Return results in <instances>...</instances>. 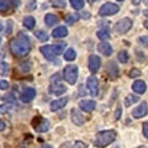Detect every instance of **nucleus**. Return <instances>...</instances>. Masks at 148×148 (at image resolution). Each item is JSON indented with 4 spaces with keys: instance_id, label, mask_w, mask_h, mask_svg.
Masks as SVG:
<instances>
[{
    "instance_id": "obj_34",
    "label": "nucleus",
    "mask_w": 148,
    "mask_h": 148,
    "mask_svg": "<svg viewBox=\"0 0 148 148\" xmlns=\"http://www.w3.org/2000/svg\"><path fill=\"white\" fill-rule=\"evenodd\" d=\"M0 89L1 90H8L9 89V83L6 80H0Z\"/></svg>"
},
{
    "instance_id": "obj_25",
    "label": "nucleus",
    "mask_w": 148,
    "mask_h": 148,
    "mask_svg": "<svg viewBox=\"0 0 148 148\" xmlns=\"http://www.w3.org/2000/svg\"><path fill=\"white\" fill-rule=\"evenodd\" d=\"M84 0H71V5L74 10H80L84 8Z\"/></svg>"
},
{
    "instance_id": "obj_38",
    "label": "nucleus",
    "mask_w": 148,
    "mask_h": 148,
    "mask_svg": "<svg viewBox=\"0 0 148 148\" xmlns=\"http://www.w3.org/2000/svg\"><path fill=\"white\" fill-rule=\"evenodd\" d=\"M61 148H74V147H73V146H72L69 142H67V143H64V145H63Z\"/></svg>"
},
{
    "instance_id": "obj_21",
    "label": "nucleus",
    "mask_w": 148,
    "mask_h": 148,
    "mask_svg": "<svg viewBox=\"0 0 148 148\" xmlns=\"http://www.w3.org/2000/svg\"><path fill=\"white\" fill-rule=\"evenodd\" d=\"M35 25H36V21H35V18L32 16H26L24 18V26L26 27L27 30H32L35 27Z\"/></svg>"
},
{
    "instance_id": "obj_19",
    "label": "nucleus",
    "mask_w": 148,
    "mask_h": 148,
    "mask_svg": "<svg viewBox=\"0 0 148 148\" xmlns=\"http://www.w3.org/2000/svg\"><path fill=\"white\" fill-rule=\"evenodd\" d=\"M52 36L54 37V38H63V37L68 36V30H67V27L59 26V27H57V29H54V30L52 31Z\"/></svg>"
},
{
    "instance_id": "obj_28",
    "label": "nucleus",
    "mask_w": 148,
    "mask_h": 148,
    "mask_svg": "<svg viewBox=\"0 0 148 148\" xmlns=\"http://www.w3.org/2000/svg\"><path fill=\"white\" fill-rule=\"evenodd\" d=\"M36 37L38 38L40 41H42V42H45V41H47L48 40V36H47V34H46L45 31H41V30H38V31H36Z\"/></svg>"
},
{
    "instance_id": "obj_31",
    "label": "nucleus",
    "mask_w": 148,
    "mask_h": 148,
    "mask_svg": "<svg viewBox=\"0 0 148 148\" xmlns=\"http://www.w3.org/2000/svg\"><path fill=\"white\" fill-rule=\"evenodd\" d=\"M53 6L56 8H66V0H52Z\"/></svg>"
},
{
    "instance_id": "obj_40",
    "label": "nucleus",
    "mask_w": 148,
    "mask_h": 148,
    "mask_svg": "<svg viewBox=\"0 0 148 148\" xmlns=\"http://www.w3.org/2000/svg\"><path fill=\"white\" fill-rule=\"evenodd\" d=\"M142 0H132V3H133V5H140Z\"/></svg>"
},
{
    "instance_id": "obj_2",
    "label": "nucleus",
    "mask_w": 148,
    "mask_h": 148,
    "mask_svg": "<svg viewBox=\"0 0 148 148\" xmlns=\"http://www.w3.org/2000/svg\"><path fill=\"white\" fill-rule=\"evenodd\" d=\"M115 138H116V132H115L114 130H106V131H101V132H99L98 135H96L94 145L96 147L104 148L106 146H109L110 143H112Z\"/></svg>"
},
{
    "instance_id": "obj_27",
    "label": "nucleus",
    "mask_w": 148,
    "mask_h": 148,
    "mask_svg": "<svg viewBox=\"0 0 148 148\" xmlns=\"http://www.w3.org/2000/svg\"><path fill=\"white\" fill-rule=\"evenodd\" d=\"M66 46H67L66 43H57V45H54L53 46V49H54L56 54H57V56L62 54L64 52V48H66Z\"/></svg>"
},
{
    "instance_id": "obj_41",
    "label": "nucleus",
    "mask_w": 148,
    "mask_h": 148,
    "mask_svg": "<svg viewBox=\"0 0 148 148\" xmlns=\"http://www.w3.org/2000/svg\"><path fill=\"white\" fill-rule=\"evenodd\" d=\"M75 145H77L78 147H79V148H86L85 146H83V145H82V142H80V141H78V142L75 143Z\"/></svg>"
},
{
    "instance_id": "obj_8",
    "label": "nucleus",
    "mask_w": 148,
    "mask_h": 148,
    "mask_svg": "<svg viewBox=\"0 0 148 148\" xmlns=\"http://www.w3.org/2000/svg\"><path fill=\"white\" fill-rule=\"evenodd\" d=\"M88 67H89V71L91 73H96L99 72V69L101 67V59L99 56H90L89 61H88Z\"/></svg>"
},
{
    "instance_id": "obj_15",
    "label": "nucleus",
    "mask_w": 148,
    "mask_h": 148,
    "mask_svg": "<svg viewBox=\"0 0 148 148\" xmlns=\"http://www.w3.org/2000/svg\"><path fill=\"white\" fill-rule=\"evenodd\" d=\"M147 103H142L138 108H136L135 110H133V112H132V116L135 117V119H141L143 116H146L147 115Z\"/></svg>"
},
{
    "instance_id": "obj_5",
    "label": "nucleus",
    "mask_w": 148,
    "mask_h": 148,
    "mask_svg": "<svg viewBox=\"0 0 148 148\" xmlns=\"http://www.w3.org/2000/svg\"><path fill=\"white\" fill-rule=\"evenodd\" d=\"M120 8L117 4H114V3H105L103 6L99 9V15L100 16H111V15H115L116 12H119Z\"/></svg>"
},
{
    "instance_id": "obj_22",
    "label": "nucleus",
    "mask_w": 148,
    "mask_h": 148,
    "mask_svg": "<svg viewBox=\"0 0 148 148\" xmlns=\"http://www.w3.org/2000/svg\"><path fill=\"white\" fill-rule=\"evenodd\" d=\"M138 100H140V98H138V96L133 95V94H130V95L126 96V99H125V106H126V108H130V106H131L132 104L137 103Z\"/></svg>"
},
{
    "instance_id": "obj_45",
    "label": "nucleus",
    "mask_w": 148,
    "mask_h": 148,
    "mask_svg": "<svg viewBox=\"0 0 148 148\" xmlns=\"http://www.w3.org/2000/svg\"><path fill=\"white\" fill-rule=\"evenodd\" d=\"M88 1H89L90 4H92V3H96V1H98V0H88Z\"/></svg>"
},
{
    "instance_id": "obj_16",
    "label": "nucleus",
    "mask_w": 148,
    "mask_h": 148,
    "mask_svg": "<svg viewBox=\"0 0 148 148\" xmlns=\"http://www.w3.org/2000/svg\"><path fill=\"white\" fill-rule=\"evenodd\" d=\"M67 103H68V98H67V96H64V98H61V99H57V100L52 101L49 108H51V110H52V111H57L59 109H63L64 106L67 105Z\"/></svg>"
},
{
    "instance_id": "obj_46",
    "label": "nucleus",
    "mask_w": 148,
    "mask_h": 148,
    "mask_svg": "<svg viewBox=\"0 0 148 148\" xmlns=\"http://www.w3.org/2000/svg\"><path fill=\"white\" fill-rule=\"evenodd\" d=\"M117 1H123V0H117Z\"/></svg>"
},
{
    "instance_id": "obj_3",
    "label": "nucleus",
    "mask_w": 148,
    "mask_h": 148,
    "mask_svg": "<svg viewBox=\"0 0 148 148\" xmlns=\"http://www.w3.org/2000/svg\"><path fill=\"white\" fill-rule=\"evenodd\" d=\"M63 77L68 84L74 85L78 79V67L74 64H68L63 71Z\"/></svg>"
},
{
    "instance_id": "obj_42",
    "label": "nucleus",
    "mask_w": 148,
    "mask_h": 148,
    "mask_svg": "<svg viewBox=\"0 0 148 148\" xmlns=\"http://www.w3.org/2000/svg\"><path fill=\"white\" fill-rule=\"evenodd\" d=\"M140 40H141V42H145V46L147 45V37H145V38H143V37H141Z\"/></svg>"
},
{
    "instance_id": "obj_44",
    "label": "nucleus",
    "mask_w": 148,
    "mask_h": 148,
    "mask_svg": "<svg viewBox=\"0 0 148 148\" xmlns=\"http://www.w3.org/2000/svg\"><path fill=\"white\" fill-rule=\"evenodd\" d=\"M41 148H53V147L49 145H43V146H41Z\"/></svg>"
},
{
    "instance_id": "obj_17",
    "label": "nucleus",
    "mask_w": 148,
    "mask_h": 148,
    "mask_svg": "<svg viewBox=\"0 0 148 148\" xmlns=\"http://www.w3.org/2000/svg\"><path fill=\"white\" fill-rule=\"evenodd\" d=\"M98 51H99L101 54L106 56V57H109V56L112 54V47H111L110 43L105 42V41H103L101 43L98 45Z\"/></svg>"
},
{
    "instance_id": "obj_20",
    "label": "nucleus",
    "mask_w": 148,
    "mask_h": 148,
    "mask_svg": "<svg viewBox=\"0 0 148 148\" xmlns=\"http://www.w3.org/2000/svg\"><path fill=\"white\" fill-rule=\"evenodd\" d=\"M45 22L47 26H53L56 24H58V17L53 15V14H47L45 17Z\"/></svg>"
},
{
    "instance_id": "obj_6",
    "label": "nucleus",
    "mask_w": 148,
    "mask_h": 148,
    "mask_svg": "<svg viewBox=\"0 0 148 148\" xmlns=\"http://www.w3.org/2000/svg\"><path fill=\"white\" fill-rule=\"evenodd\" d=\"M32 126L35 127L37 132H46L49 128V122H48V120H46L43 117H36L32 121Z\"/></svg>"
},
{
    "instance_id": "obj_33",
    "label": "nucleus",
    "mask_w": 148,
    "mask_h": 148,
    "mask_svg": "<svg viewBox=\"0 0 148 148\" xmlns=\"http://www.w3.org/2000/svg\"><path fill=\"white\" fill-rule=\"evenodd\" d=\"M8 71H9V67H8L6 63H1V64H0V74H1V75H4L5 73H8Z\"/></svg>"
},
{
    "instance_id": "obj_23",
    "label": "nucleus",
    "mask_w": 148,
    "mask_h": 148,
    "mask_svg": "<svg viewBox=\"0 0 148 148\" xmlns=\"http://www.w3.org/2000/svg\"><path fill=\"white\" fill-rule=\"evenodd\" d=\"M75 57H77V52H75V51H74L73 48H69V49H67L66 52H64V59H66V61H68V62L74 61V59H75Z\"/></svg>"
},
{
    "instance_id": "obj_30",
    "label": "nucleus",
    "mask_w": 148,
    "mask_h": 148,
    "mask_svg": "<svg viewBox=\"0 0 148 148\" xmlns=\"http://www.w3.org/2000/svg\"><path fill=\"white\" fill-rule=\"evenodd\" d=\"M79 20V15H68L66 17V22L67 24H74Z\"/></svg>"
},
{
    "instance_id": "obj_9",
    "label": "nucleus",
    "mask_w": 148,
    "mask_h": 148,
    "mask_svg": "<svg viewBox=\"0 0 148 148\" xmlns=\"http://www.w3.org/2000/svg\"><path fill=\"white\" fill-rule=\"evenodd\" d=\"M35 96H36V90L32 89V88H27V89H25L21 92L20 99L22 103H30V101L35 99Z\"/></svg>"
},
{
    "instance_id": "obj_18",
    "label": "nucleus",
    "mask_w": 148,
    "mask_h": 148,
    "mask_svg": "<svg viewBox=\"0 0 148 148\" xmlns=\"http://www.w3.org/2000/svg\"><path fill=\"white\" fill-rule=\"evenodd\" d=\"M146 89H147V85L143 80H137L132 84V90L137 92V94H143L146 91Z\"/></svg>"
},
{
    "instance_id": "obj_26",
    "label": "nucleus",
    "mask_w": 148,
    "mask_h": 148,
    "mask_svg": "<svg viewBox=\"0 0 148 148\" xmlns=\"http://www.w3.org/2000/svg\"><path fill=\"white\" fill-rule=\"evenodd\" d=\"M10 5L9 0H0V12H6L10 9Z\"/></svg>"
},
{
    "instance_id": "obj_11",
    "label": "nucleus",
    "mask_w": 148,
    "mask_h": 148,
    "mask_svg": "<svg viewBox=\"0 0 148 148\" xmlns=\"http://www.w3.org/2000/svg\"><path fill=\"white\" fill-rule=\"evenodd\" d=\"M71 115H72V121H73V123L77 125V126H82V125L85 122V117L80 114V111L78 110V109H72Z\"/></svg>"
},
{
    "instance_id": "obj_43",
    "label": "nucleus",
    "mask_w": 148,
    "mask_h": 148,
    "mask_svg": "<svg viewBox=\"0 0 148 148\" xmlns=\"http://www.w3.org/2000/svg\"><path fill=\"white\" fill-rule=\"evenodd\" d=\"M3 30H4V25H3V21L0 20V32H1Z\"/></svg>"
},
{
    "instance_id": "obj_35",
    "label": "nucleus",
    "mask_w": 148,
    "mask_h": 148,
    "mask_svg": "<svg viewBox=\"0 0 148 148\" xmlns=\"http://www.w3.org/2000/svg\"><path fill=\"white\" fill-rule=\"evenodd\" d=\"M143 136L146 138H148V122L143 123Z\"/></svg>"
},
{
    "instance_id": "obj_12",
    "label": "nucleus",
    "mask_w": 148,
    "mask_h": 148,
    "mask_svg": "<svg viewBox=\"0 0 148 148\" xmlns=\"http://www.w3.org/2000/svg\"><path fill=\"white\" fill-rule=\"evenodd\" d=\"M40 51H41V53L45 56V58L48 59V61H52V59H54V57H57V54H56L54 49H53V46H51V45L42 46V47L40 48Z\"/></svg>"
},
{
    "instance_id": "obj_37",
    "label": "nucleus",
    "mask_w": 148,
    "mask_h": 148,
    "mask_svg": "<svg viewBox=\"0 0 148 148\" xmlns=\"http://www.w3.org/2000/svg\"><path fill=\"white\" fill-rule=\"evenodd\" d=\"M29 5H31V6H29V10H32V9H36V1H34V0H32V1H30V3H29Z\"/></svg>"
},
{
    "instance_id": "obj_47",
    "label": "nucleus",
    "mask_w": 148,
    "mask_h": 148,
    "mask_svg": "<svg viewBox=\"0 0 148 148\" xmlns=\"http://www.w3.org/2000/svg\"><path fill=\"white\" fill-rule=\"evenodd\" d=\"M0 43H1V38H0Z\"/></svg>"
},
{
    "instance_id": "obj_29",
    "label": "nucleus",
    "mask_w": 148,
    "mask_h": 148,
    "mask_svg": "<svg viewBox=\"0 0 148 148\" xmlns=\"http://www.w3.org/2000/svg\"><path fill=\"white\" fill-rule=\"evenodd\" d=\"M119 61L121 63L128 62V53L126 52V51H121V52L119 53Z\"/></svg>"
},
{
    "instance_id": "obj_13",
    "label": "nucleus",
    "mask_w": 148,
    "mask_h": 148,
    "mask_svg": "<svg viewBox=\"0 0 148 148\" xmlns=\"http://www.w3.org/2000/svg\"><path fill=\"white\" fill-rule=\"evenodd\" d=\"M95 106H96V103L94 100H82L79 103L80 110L85 111V112H91V111H94Z\"/></svg>"
},
{
    "instance_id": "obj_14",
    "label": "nucleus",
    "mask_w": 148,
    "mask_h": 148,
    "mask_svg": "<svg viewBox=\"0 0 148 148\" xmlns=\"http://www.w3.org/2000/svg\"><path fill=\"white\" fill-rule=\"evenodd\" d=\"M106 73L109 74L110 78L112 79H116L119 77V67L115 62H109L108 63V67H106Z\"/></svg>"
},
{
    "instance_id": "obj_39",
    "label": "nucleus",
    "mask_w": 148,
    "mask_h": 148,
    "mask_svg": "<svg viewBox=\"0 0 148 148\" xmlns=\"http://www.w3.org/2000/svg\"><path fill=\"white\" fill-rule=\"evenodd\" d=\"M4 128H5V122H4V121H1V120H0V131H3Z\"/></svg>"
},
{
    "instance_id": "obj_36",
    "label": "nucleus",
    "mask_w": 148,
    "mask_h": 148,
    "mask_svg": "<svg viewBox=\"0 0 148 148\" xmlns=\"http://www.w3.org/2000/svg\"><path fill=\"white\" fill-rule=\"evenodd\" d=\"M120 117H121V108H117V110H116V112H115V119L116 120H119Z\"/></svg>"
},
{
    "instance_id": "obj_24",
    "label": "nucleus",
    "mask_w": 148,
    "mask_h": 148,
    "mask_svg": "<svg viewBox=\"0 0 148 148\" xmlns=\"http://www.w3.org/2000/svg\"><path fill=\"white\" fill-rule=\"evenodd\" d=\"M98 37L100 40H103V41H106V40H109L110 38V31L108 29H101L98 31Z\"/></svg>"
},
{
    "instance_id": "obj_10",
    "label": "nucleus",
    "mask_w": 148,
    "mask_h": 148,
    "mask_svg": "<svg viewBox=\"0 0 148 148\" xmlns=\"http://www.w3.org/2000/svg\"><path fill=\"white\" fill-rule=\"evenodd\" d=\"M49 92L52 95H62L67 91L66 85H63L62 83H53V84L49 85Z\"/></svg>"
},
{
    "instance_id": "obj_7",
    "label": "nucleus",
    "mask_w": 148,
    "mask_h": 148,
    "mask_svg": "<svg viewBox=\"0 0 148 148\" xmlns=\"http://www.w3.org/2000/svg\"><path fill=\"white\" fill-rule=\"evenodd\" d=\"M86 86H88V89H89L90 94L92 96L99 95V80H98V78H96L95 75H91V77L88 78Z\"/></svg>"
},
{
    "instance_id": "obj_1",
    "label": "nucleus",
    "mask_w": 148,
    "mask_h": 148,
    "mask_svg": "<svg viewBox=\"0 0 148 148\" xmlns=\"http://www.w3.org/2000/svg\"><path fill=\"white\" fill-rule=\"evenodd\" d=\"M10 51L15 57H24V56L29 54V52L31 51L30 41L24 36H18L16 38L11 40Z\"/></svg>"
},
{
    "instance_id": "obj_4",
    "label": "nucleus",
    "mask_w": 148,
    "mask_h": 148,
    "mask_svg": "<svg viewBox=\"0 0 148 148\" xmlns=\"http://www.w3.org/2000/svg\"><path fill=\"white\" fill-rule=\"evenodd\" d=\"M131 27H132V20L128 18V17H125V18H122V20L116 22L114 30H115V32H117V34L123 35V34H126L127 31L131 30Z\"/></svg>"
},
{
    "instance_id": "obj_32",
    "label": "nucleus",
    "mask_w": 148,
    "mask_h": 148,
    "mask_svg": "<svg viewBox=\"0 0 148 148\" xmlns=\"http://www.w3.org/2000/svg\"><path fill=\"white\" fill-rule=\"evenodd\" d=\"M141 74H142V72L140 71V69L133 68V69H131V71H130V74H128V75L131 77V78H137V77H140Z\"/></svg>"
}]
</instances>
